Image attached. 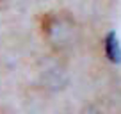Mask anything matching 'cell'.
<instances>
[{
	"label": "cell",
	"mask_w": 121,
	"mask_h": 114,
	"mask_svg": "<svg viewBox=\"0 0 121 114\" xmlns=\"http://www.w3.org/2000/svg\"><path fill=\"white\" fill-rule=\"evenodd\" d=\"M105 53L110 61L121 62V48H119V43H117V38L114 32H110L105 38Z\"/></svg>",
	"instance_id": "cell-1"
}]
</instances>
